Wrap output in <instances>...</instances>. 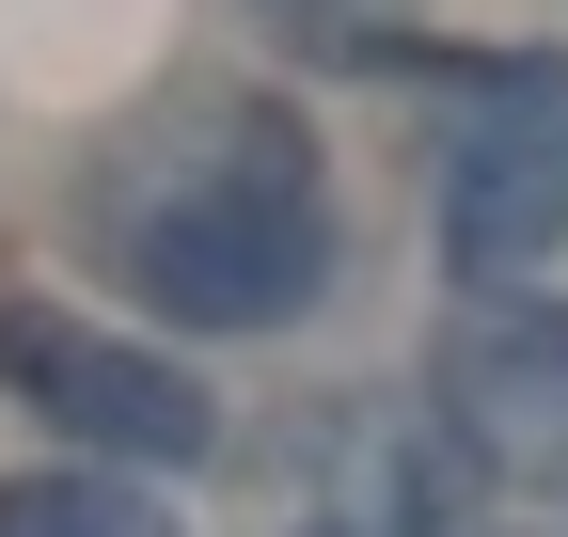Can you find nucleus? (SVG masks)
<instances>
[{
    "label": "nucleus",
    "mask_w": 568,
    "mask_h": 537,
    "mask_svg": "<svg viewBox=\"0 0 568 537\" xmlns=\"http://www.w3.org/2000/svg\"><path fill=\"white\" fill-rule=\"evenodd\" d=\"M0 395L48 412L63 443H95V458H159V475H190L205 427H222V412L174 379V348H126V332L63 316V301H0Z\"/></svg>",
    "instance_id": "nucleus-2"
},
{
    "label": "nucleus",
    "mask_w": 568,
    "mask_h": 537,
    "mask_svg": "<svg viewBox=\"0 0 568 537\" xmlns=\"http://www.w3.org/2000/svg\"><path fill=\"white\" fill-rule=\"evenodd\" d=\"M0 537H174L126 475H0Z\"/></svg>",
    "instance_id": "nucleus-5"
},
{
    "label": "nucleus",
    "mask_w": 568,
    "mask_h": 537,
    "mask_svg": "<svg viewBox=\"0 0 568 537\" xmlns=\"http://www.w3.org/2000/svg\"><path fill=\"white\" fill-rule=\"evenodd\" d=\"M443 253L474 285L568 253V80L552 63H521V80H489L458 111V143H443Z\"/></svg>",
    "instance_id": "nucleus-3"
},
{
    "label": "nucleus",
    "mask_w": 568,
    "mask_h": 537,
    "mask_svg": "<svg viewBox=\"0 0 568 537\" xmlns=\"http://www.w3.org/2000/svg\"><path fill=\"white\" fill-rule=\"evenodd\" d=\"M95 237L174 332H284L332 285V206L284 126H174L95 190Z\"/></svg>",
    "instance_id": "nucleus-1"
},
{
    "label": "nucleus",
    "mask_w": 568,
    "mask_h": 537,
    "mask_svg": "<svg viewBox=\"0 0 568 537\" xmlns=\"http://www.w3.org/2000/svg\"><path fill=\"white\" fill-rule=\"evenodd\" d=\"M443 412L506 475H568V316L521 301V285H474L458 332H443Z\"/></svg>",
    "instance_id": "nucleus-4"
},
{
    "label": "nucleus",
    "mask_w": 568,
    "mask_h": 537,
    "mask_svg": "<svg viewBox=\"0 0 568 537\" xmlns=\"http://www.w3.org/2000/svg\"><path fill=\"white\" fill-rule=\"evenodd\" d=\"M284 17H379V0H284Z\"/></svg>",
    "instance_id": "nucleus-6"
}]
</instances>
